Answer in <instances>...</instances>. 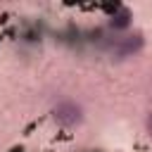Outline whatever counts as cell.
Masks as SVG:
<instances>
[{
	"instance_id": "1",
	"label": "cell",
	"mask_w": 152,
	"mask_h": 152,
	"mask_svg": "<svg viewBox=\"0 0 152 152\" xmlns=\"http://www.w3.org/2000/svg\"><path fill=\"white\" fill-rule=\"evenodd\" d=\"M55 121L62 126H76L81 121V107L71 100H64L55 107Z\"/></svg>"
},
{
	"instance_id": "2",
	"label": "cell",
	"mask_w": 152,
	"mask_h": 152,
	"mask_svg": "<svg viewBox=\"0 0 152 152\" xmlns=\"http://www.w3.org/2000/svg\"><path fill=\"white\" fill-rule=\"evenodd\" d=\"M147 131H150V135H152V114L147 116Z\"/></svg>"
}]
</instances>
